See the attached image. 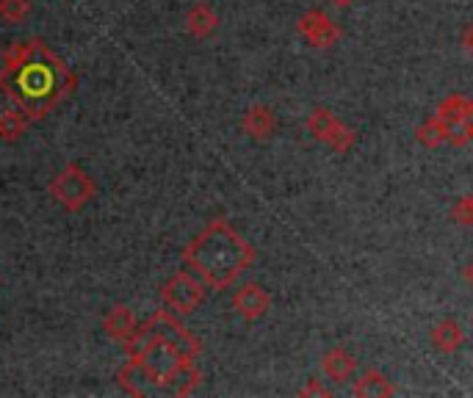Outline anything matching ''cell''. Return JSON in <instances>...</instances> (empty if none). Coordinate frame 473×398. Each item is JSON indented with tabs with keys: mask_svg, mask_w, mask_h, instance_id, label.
Segmentation results:
<instances>
[{
	"mask_svg": "<svg viewBox=\"0 0 473 398\" xmlns=\"http://www.w3.org/2000/svg\"><path fill=\"white\" fill-rule=\"evenodd\" d=\"M117 382H120V387H122L128 395H136V398L150 395V393L155 390V384H152L150 373H147V371L142 368V362H139V360H133V357H128V362L120 368Z\"/></svg>",
	"mask_w": 473,
	"mask_h": 398,
	"instance_id": "obj_11",
	"label": "cell"
},
{
	"mask_svg": "<svg viewBox=\"0 0 473 398\" xmlns=\"http://www.w3.org/2000/svg\"><path fill=\"white\" fill-rule=\"evenodd\" d=\"M31 9H34L31 0H0V20L17 26V23L28 20Z\"/></svg>",
	"mask_w": 473,
	"mask_h": 398,
	"instance_id": "obj_20",
	"label": "cell"
},
{
	"mask_svg": "<svg viewBox=\"0 0 473 398\" xmlns=\"http://www.w3.org/2000/svg\"><path fill=\"white\" fill-rule=\"evenodd\" d=\"M470 141H473V100H470V109H468L465 120L457 128H451V136H448L451 147H465Z\"/></svg>",
	"mask_w": 473,
	"mask_h": 398,
	"instance_id": "obj_21",
	"label": "cell"
},
{
	"mask_svg": "<svg viewBox=\"0 0 473 398\" xmlns=\"http://www.w3.org/2000/svg\"><path fill=\"white\" fill-rule=\"evenodd\" d=\"M332 4H335V6H341V9H349V6L354 4V0H332Z\"/></svg>",
	"mask_w": 473,
	"mask_h": 398,
	"instance_id": "obj_25",
	"label": "cell"
},
{
	"mask_svg": "<svg viewBox=\"0 0 473 398\" xmlns=\"http://www.w3.org/2000/svg\"><path fill=\"white\" fill-rule=\"evenodd\" d=\"M75 86V72L42 39L15 42L6 47L0 64V91L28 122H39L53 114Z\"/></svg>",
	"mask_w": 473,
	"mask_h": 398,
	"instance_id": "obj_1",
	"label": "cell"
},
{
	"mask_svg": "<svg viewBox=\"0 0 473 398\" xmlns=\"http://www.w3.org/2000/svg\"><path fill=\"white\" fill-rule=\"evenodd\" d=\"M26 128H28V120L17 109H9L0 114V141H6V144L20 141L26 136Z\"/></svg>",
	"mask_w": 473,
	"mask_h": 398,
	"instance_id": "obj_19",
	"label": "cell"
},
{
	"mask_svg": "<svg viewBox=\"0 0 473 398\" xmlns=\"http://www.w3.org/2000/svg\"><path fill=\"white\" fill-rule=\"evenodd\" d=\"M448 136H451V128L443 125L435 114H432L429 120H424V122L415 128L418 144H424V147H429V150H437V147L448 144Z\"/></svg>",
	"mask_w": 473,
	"mask_h": 398,
	"instance_id": "obj_18",
	"label": "cell"
},
{
	"mask_svg": "<svg viewBox=\"0 0 473 398\" xmlns=\"http://www.w3.org/2000/svg\"><path fill=\"white\" fill-rule=\"evenodd\" d=\"M352 393H354L357 398H391V395H396V387H394V382H391L383 371L368 368V371H363V373L354 379Z\"/></svg>",
	"mask_w": 473,
	"mask_h": 398,
	"instance_id": "obj_10",
	"label": "cell"
},
{
	"mask_svg": "<svg viewBox=\"0 0 473 398\" xmlns=\"http://www.w3.org/2000/svg\"><path fill=\"white\" fill-rule=\"evenodd\" d=\"M183 263L208 290H227L255 263V249L227 219H214L183 249Z\"/></svg>",
	"mask_w": 473,
	"mask_h": 398,
	"instance_id": "obj_2",
	"label": "cell"
},
{
	"mask_svg": "<svg viewBox=\"0 0 473 398\" xmlns=\"http://www.w3.org/2000/svg\"><path fill=\"white\" fill-rule=\"evenodd\" d=\"M429 340H432V346H435L440 354H457V351L465 346V330L459 327V321L443 319V321H437V324L432 327Z\"/></svg>",
	"mask_w": 473,
	"mask_h": 398,
	"instance_id": "obj_13",
	"label": "cell"
},
{
	"mask_svg": "<svg viewBox=\"0 0 473 398\" xmlns=\"http://www.w3.org/2000/svg\"><path fill=\"white\" fill-rule=\"evenodd\" d=\"M219 28V17H216V12L208 6V4H194L192 9H188V15H185V31L192 34L194 39H208L214 31Z\"/></svg>",
	"mask_w": 473,
	"mask_h": 398,
	"instance_id": "obj_16",
	"label": "cell"
},
{
	"mask_svg": "<svg viewBox=\"0 0 473 398\" xmlns=\"http://www.w3.org/2000/svg\"><path fill=\"white\" fill-rule=\"evenodd\" d=\"M268 308H271V296L258 282H247L233 293V310L244 321H260L268 313Z\"/></svg>",
	"mask_w": 473,
	"mask_h": 398,
	"instance_id": "obj_8",
	"label": "cell"
},
{
	"mask_svg": "<svg viewBox=\"0 0 473 398\" xmlns=\"http://www.w3.org/2000/svg\"><path fill=\"white\" fill-rule=\"evenodd\" d=\"M470 199H473V194H470Z\"/></svg>",
	"mask_w": 473,
	"mask_h": 398,
	"instance_id": "obj_26",
	"label": "cell"
},
{
	"mask_svg": "<svg viewBox=\"0 0 473 398\" xmlns=\"http://www.w3.org/2000/svg\"><path fill=\"white\" fill-rule=\"evenodd\" d=\"M208 285L188 268H180L161 285V302L174 316H192L205 298Z\"/></svg>",
	"mask_w": 473,
	"mask_h": 398,
	"instance_id": "obj_4",
	"label": "cell"
},
{
	"mask_svg": "<svg viewBox=\"0 0 473 398\" xmlns=\"http://www.w3.org/2000/svg\"><path fill=\"white\" fill-rule=\"evenodd\" d=\"M94 194H98V183L91 180V174H86L78 163H67L53 180H50V196L53 203H58L64 211L75 214L80 208H86Z\"/></svg>",
	"mask_w": 473,
	"mask_h": 398,
	"instance_id": "obj_3",
	"label": "cell"
},
{
	"mask_svg": "<svg viewBox=\"0 0 473 398\" xmlns=\"http://www.w3.org/2000/svg\"><path fill=\"white\" fill-rule=\"evenodd\" d=\"M459 47L468 58H473V23H468L459 34Z\"/></svg>",
	"mask_w": 473,
	"mask_h": 398,
	"instance_id": "obj_23",
	"label": "cell"
},
{
	"mask_svg": "<svg viewBox=\"0 0 473 398\" xmlns=\"http://www.w3.org/2000/svg\"><path fill=\"white\" fill-rule=\"evenodd\" d=\"M300 395H305V398H310V395H324V398H327V395H332V390H330V387H324L319 379H310V382L300 390Z\"/></svg>",
	"mask_w": 473,
	"mask_h": 398,
	"instance_id": "obj_22",
	"label": "cell"
},
{
	"mask_svg": "<svg viewBox=\"0 0 473 398\" xmlns=\"http://www.w3.org/2000/svg\"><path fill=\"white\" fill-rule=\"evenodd\" d=\"M468 109H470V97H465V94H448V97L440 100V106L435 109V117H437L443 125L457 128V125L465 120Z\"/></svg>",
	"mask_w": 473,
	"mask_h": 398,
	"instance_id": "obj_17",
	"label": "cell"
},
{
	"mask_svg": "<svg viewBox=\"0 0 473 398\" xmlns=\"http://www.w3.org/2000/svg\"><path fill=\"white\" fill-rule=\"evenodd\" d=\"M308 133L316 141L327 144L338 155H346L354 147V139H357L349 125H343L330 109H321V106L308 114Z\"/></svg>",
	"mask_w": 473,
	"mask_h": 398,
	"instance_id": "obj_5",
	"label": "cell"
},
{
	"mask_svg": "<svg viewBox=\"0 0 473 398\" xmlns=\"http://www.w3.org/2000/svg\"><path fill=\"white\" fill-rule=\"evenodd\" d=\"M462 279H465V282H468L470 288H473V260H470V263H468V266L462 268Z\"/></svg>",
	"mask_w": 473,
	"mask_h": 398,
	"instance_id": "obj_24",
	"label": "cell"
},
{
	"mask_svg": "<svg viewBox=\"0 0 473 398\" xmlns=\"http://www.w3.org/2000/svg\"><path fill=\"white\" fill-rule=\"evenodd\" d=\"M136 327H139V321H136V316H133V310H131L128 305H114V308H109V313H106V319H103L106 335H109L111 340H117V343H125V340L136 332Z\"/></svg>",
	"mask_w": 473,
	"mask_h": 398,
	"instance_id": "obj_12",
	"label": "cell"
},
{
	"mask_svg": "<svg viewBox=\"0 0 473 398\" xmlns=\"http://www.w3.org/2000/svg\"><path fill=\"white\" fill-rule=\"evenodd\" d=\"M200 384H203V371L197 368V360H185V362H180L177 371L169 376V382L163 384V393H172V395H192Z\"/></svg>",
	"mask_w": 473,
	"mask_h": 398,
	"instance_id": "obj_14",
	"label": "cell"
},
{
	"mask_svg": "<svg viewBox=\"0 0 473 398\" xmlns=\"http://www.w3.org/2000/svg\"><path fill=\"white\" fill-rule=\"evenodd\" d=\"M297 34L316 50H330L341 42L343 31L341 26L324 12V9H308L300 20H297Z\"/></svg>",
	"mask_w": 473,
	"mask_h": 398,
	"instance_id": "obj_7",
	"label": "cell"
},
{
	"mask_svg": "<svg viewBox=\"0 0 473 398\" xmlns=\"http://www.w3.org/2000/svg\"><path fill=\"white\" fill-rule=\"evenodd\" d=\"M321 371L327 373V379H332V382L343 384V382H349V379L354 376V371H357V360L352 357V351H346V349L335 346V349H330V351L321 357Z\"/></svg>",
	"mask_w": 473,
	"mask_h": 398,
	"instance_id": "obj_15",
	"label": "cell"
},
{
	"mask_svg": "<svg viewBox=\"0 0 473 398\" xmlns=\"http://www.w3.org/2000/svg\"><path fill=\"white\" fill-rule=\"evenodd\" d=\"M144 324H147V327H150L161 340H166L169 346H174L183 357L197 360V357L203 354V343H200V338L188 332L172 310H166V308H163V310L152 313Z\"/></svg>",
	"mask_w": 473,
	"mask_h": 398,
	"instance_id": "obj_6",
	"label": "cell"
},
{
	"mask_svg": "<svg viewBox=\"0 0 473 398\" xmlns=\"http://www.w3.org/2000/svg\"><path fill=\"white\" fill-rule=\"evenodd\" d=\"M241 131H244L249 139H255V141H266V139H271L274 131H277V117H274V111H271L268 106L258 103V106L247 109V114H244V120H241Z\"/></svg>",
	"mask_w": 473,
	"mask_h": 398,
	"instance_id": "obj_9",
	"label": "cell"
}]
</instances>
